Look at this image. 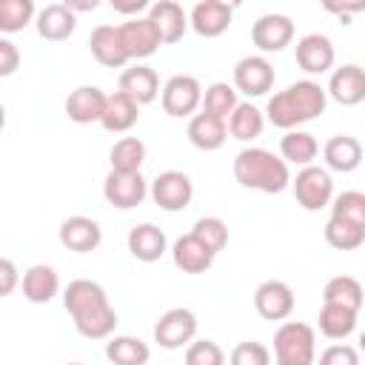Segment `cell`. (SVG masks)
Here are the masks:
<instances>
[{
    "label": "cell",
    "mask_w": 365,
    "mask_h": 365,
    "mask_svg": "<svg viewBox=\"0 0 365 365\" xmlns=\"http://www.w3.org/2000/svg\"><path fill=\"white\" fill-rule=\"evenodd\" d=\"M328 106V91L317 80H297L277 91L265 103V120L282 131H294L302 123L317 120Z\"/></svg>",
    "instance_id": "1"
},
{
    "label": "cell",
    "mask_w": 365,
    "mask_h": 365,
    "mask_svg": "<svg viewBox=\"0 0 365 365\" xmlns=\"http://www.w3.org/2000/svg\"><path fill=\"white\" fill-rule=\"evenodd\" d=\"M234 180L251 191L279 194L291 185V171H288V163L274 151L248 145L234 157Z\"/></svg>",
    "instance_id": "2"
},
{
    "label": "cell",
    "mask_w": 365,
    "mask_h": 365,
    "mask_svg": "<svg viewBox=\"0 0 365 365\" xmlns=\"http://www.w3.org/2000/svg\"><path fill=\"white\" fill-rule=\"evenodd\" d=\"M277 365H317V334L308 322L288 319L274 334Z\"/></svg>",
    "instance_id": "3"
},
{
    "label": "cell",
    "mask_w": 365,
    "mask_h": 365,
    "mask_svg": "<svg viewBox=\"0 0 365 365\" xmlns=\"http://www.w3.org/2000/svg\"><path fill=\"white\" fill-rule=\"evenodd\" d=\"M294 197L305 211H319V208H331L334 202V180L331 171L322 165H305L297 171V177L291 180Z\"/></svg>",
    "instance_id": "4"
},
{
    "label": "cell",
    "mask_w": 365,
    "mask_h": 365,
    "mask_svg": "<svg viewBox=\"0 0 365 365\" xmlns=\"http://www.w3.org/2000/svg\"><path fill=\"white\" fill-rule=\"evenodd\" d=\"M202 94L205 88L194 74H174L165 80L160 91V103L168 117H194V111L202 108Z\"/></svg>",
    "instance_id": "5"
},
{
    "label": "cell",
    "mask_w": 365,
    "mask_h": 365,
    "mask_svg": "<svg viewBox=\"0 0 365 365\" xmlns=\"http://www.w3.org/2000/svg\"><path fill=\"white\" fill-rule=\"evenodd\" d=\"M197 336V314L191 308H168L154 322V342L165 351L188 348Z\"/></svg>",
    "instance_id": "6"
},
{
    "label": "cell",
    "mask_w": 365,
    "mask_h": 365,
    "mask_svg": "<svg viewBox=\"0 0 365 365\" xmlns=\"http://www.w3.org/2000/svg\"><path fill=\"white\" fill-rule=\"evenodd\" d=\"M151 200L154 205H160L163 211H182L191 205L194 200V182L185 171H177V168H168V171H160L154 180H151Z\"/></svg>",
    "instance_id": "7"
},
{
    "label": "cell",
    "mask_w": 365,
    "mask_h": 365,
    "mask_svg": "<svg viewBox=\"0 0 365 365\" xmlns=\"http://www.w3.org/2000/svg\"><path fill=\"white\" fill-rule=\"evenodd\" d=\"M274 66L265 54H248L234 66V88L245 97H262L274 88Z\"/></svg>",
    "instance_id": "8"
},
{
    "label": "cell",
    "mask_w": 365,
    "mask_h": 365,
    "mask_svg": "<svg viewBox=\"0 0 365 365\" xmlns=\"http://www.w3.org/2000/svg\"><path fill=\"white\" fill-rule=\"evenodd\" d=\"M151 191V182H145L143 174H120V171H108L103 180V197L108 205L128 211L137 208Z\"/></svg>",
    "instance_id": "9"
},
{
    "label": "cell",
    "mask_w": 365,
    "mask_h": 365,
    "mask_svg": "<svg viewBox=\"0 0 365 365\" xmlns=\"http://www.w3.org/2000/svg\"><path fill=\"white\" fill-rule=\"evenodd\" d=\"M294 40V20L288 14H262L251 26V43L259 48V54H274L291 46Z\"/></svg>",
    "instance_id": "10"
},
{
    "label": "cell",
    "mask_w": 365,
    "mask_h": 365,
    "mask_svg": "<svg viewBox=\"0 0 365 365\" xmlns=\"http://www.w3.org/2000/svg\"><path fill=\"white\" fill-rule=\"evenodd\" d=\"M294 291L282 279H265L254 291V308L268 322H282L294 314Z\"/></svg>",
    "instance_id": "11"
},
{
    "label": "cell",
    "mask_w": 365,
    "mask_h": 365,
    "mask_svg": "<svg viewBox=\"0 0 365 365\" xmlns=\"http://www.w3.org/2000/svg\"><path fill=\"white\" fill-rule=\"evenodd\" d=\"M117 29H120V40H123V48H125L128 60H145L163 46V40H160L154 23L148 20V14L131 17V20L120 23Z\"/></svg>",
    "instance_id": "12"
},
{
    "label": "cell",
    "mask_w": 365,
    "mask_h": 365,
    "mask_svg": "<svg viewBox=\"0 0 365 365\" xmlns=\"http://www.w3.org/2000/svg\"><path fill=\"white\" fill-rule=\"evenodd\" d=\"M294 57H297V66H299L305 74H325V71L334 68L336 51H334L331 37L314 31V34H305V37L297 40Z\"/></svg>",
    "instance_id": "13"
},
{
    "label": "cell",
    "mask_w": 365,
    "mask_h": 365,
    "mask_svg": "<svg viewBox=\"0 0 365 365\" xmlns=\"http://www.w3.org/2000/svg\"><path fill=\"white\" fill-rule=\"evenodd\" d=\"M106 305H111V302H108V294H106V288H103L100 282H94V279H71V282L66 285V291H63V308H66V314H68L71 319L86 317V314H91V311H100V308H106Z\"/></svg>",
    "instance_id": "14"
},
{
    "label": "cell",
    "mask_w": 365,
    "mask_h": 365,
    "mask_svg": "<svg viewBox=\"0 0 365 365\" xmlns=\"http://www.w3.org/2000/svg\"><path fill=\"white\" fill-rule=\"evenodd\" d=\"M106 103H108V94L100 86H77L66 97V114L77 125L100 123L106 114Z\"/></svg>",
    "instance_id": "15"
},
{
    "label": "cell",
    "mask_w": 365,
    "mask_h": 365,
    "mask_svg": "<svg viewBox=\"0 0 365 365\" xmlns=\"http://www.w3.org/2000/svg\"><path fill=\"white\" fill-rule=\"evenodd\" d=\"M57 237H60V245L63 248H68L74 254H88V251H94L103 242V228L91 217L74 214V217H66L60 222Z\"/></svg>",
    "instance_id": "16"
},
{
    "label": "cell",
    "mask_w": 365,
    "mask_h": 365,
    "mask_svg": "<svg viewBox=\"0 0 365 365\" xmlns=\"http://www.w3.org/2000/svg\"><path fill=\"white\" fill-rule=\"evenodd\" d=\"M325 91L339 106H359L365 100V68L356 63H345L334 68Z\"/></svg>",
    "instance_id": "17"
},
{
    "label": "cell",
    "mask_w": 365,
    "mask_h": 365,
    "mask_svg": "<svg viewBox=\"0 0 365 365\" xmlns=\"http://www.w3.org/2000/svg\"><path fill=\"white\" fill-rule=\"evenodd\" d=\"M231 17H234V6L225 3V0H200L188 20H191V29L200 34V37H220L228 31L231 26Z\"/></svg>",
    "instance_id": "18"
},
{
    "label": "cell",
    "mask_w": 365,
    "mask_h": 365,
    "mask_svg": "<svg viewBox=\"0 0 365 365\" xmlns=\"http://www.w3.org/2000/svg\"><path fill=\"white\" fill-rule=\"evenodd\" d=\"M117 91L128 94L137 106H148V103H154V100L160 97L163 88H160V77H157V71H154L151 66L134 63V66H128V68L120 74Z\"/></svg>",
    "instance_id": "19"
},
{
    "label": "cell",
    "mask_w": 365,
    "mask_h": 365,
    "mask_svg": "<svg viewBox=\"0 0 365 365\" xmlns=\"http://www.w3.org/2000/svg\"><path fill=\"white\" fill-rule=\"evenodd\" d=\"M88 48H91V57L106 68H123L128 63V54L120 40V29L111 23H100L97 29H91Z\"/></svg>",
    "instance_id": "20"
},
{
    "label": "cell",
    "mask_w": 365,
    "mask_h": 365,
    "mask_svg": "<svg viewBox=\"0 0 365 365\" xmlns=\"http://www.w3.org/2000/svg\"><path fill=\"white\" fill-rule=\"evenodd\" d=\"M37 34L43 40H51V43H60V40H68L77 29V14L68 9V3H48L37 11Z\"/></svg>",
    "instance_id": "21"
},
{
    "label": "cell",
    "mask_w": 365,
    "mask_h": 365,
    "mask_svg": "<svg viewBox=\"0 0 365 365\" xmlns=\"http://www.w3.org/2000/svg\"><path fill=\"white\" fill-rule=\"evenodd\" d=\"M148 20L154 23V29H157L163 46H165V43H177V40H182L185 29L191 26L185 9H182L180 3H174V0H157V3H151V9H148Z\"/></svg>",
    "instance_id": "22"
},
{
    "label": "cell",
    "mask_w": 365,
    "mask_h": 365,
    "mask_svg": "<svg viewBox=\"0 0 365 365\" xmlns=\"http://www.w3.org/2000/svg\"><path fill=\"white\" fill-rule=\"evenodd\" d=\"M20 288H23V299L26 302L46 305V302H51L60 294V274L51 265L37 262V265L26 268V274L20 279Z\"/></svg>",
    "instance_id": "23"
},
{
    "label": "cell",
    "mask_w": 365,
    "mask_h": 365,
    "mask_svg": "<svg viewBox=\"0 0 365 365\" xmlns=\"http://www.w3.org/2000/svg\"><path fill=\"white\" fill-rule=\"evenodd\" d=\"M125 242H128L131 257L140 259V262H157V259L168 251V240H165L163 228L154 225V222H140V225H134V228L128 231V240H125Z\"/></svg>",
    "instance_id": "24"
},
{
    "label": "cell",
    "mask_w": 365,
    "mask_h": 365,
    "mask_svg": "<svg viewBox=\"0 0 365 365\" xmlns=\"http://www.w3.org/2000/svg\"><path fill=\"white\" fill-rule=\"evenodd\" d=\"M322 160H325V165L331 171L351 174L362 163V143L356 137H351V134H336L322 145Z\"/></svg>",
    "instance_id": "25"
},
{
    "label": "cell",
    "mask_w": 365,
    "mask_h": 365,
    "mask_svg": "<svg viewBox=\"0 0 365 365\" xmlns=\"http://www.w3.org/2000/svg\"><path fill=\"white\" fill-rule=\"evenodd\" d=\"M214 251H208L191 231L188 234H182L174 245H171V259H174V265L182 271V274H202V271H208L211 265H214Z\"/></svg>",
    "instance_id": "26"
},
{
    "label": "cell",
    "mask_w": 365,
    "mask_h": 365,
    "mask_svg": "<svg viewBox=\"0 0 365 365\" xmlns=\"http://www.w3.org/2000/svg\"><path fill=\"white\" fill-rule=\"evenodd\" d=\"M185 134H188V143L194 148H200V151H217L228 140V123L220 120V117H211V114L200 111V114H194L188 120V131Z\"/></svg>",
    "instance_id": "27"
},
{
    "label": "cell",
    "mask_w": 365,
    "mask_h": 365,
    "mask_svg": "<svg viewBox=\"0 0 365 365\" xmlns=\"http://www.w3.org/2000/svg\"><path fill=\"white\" fill-rule=\"evenodd\" d=\"M137 120H140V106H137L128 94H123V91L108 94L106 114H103V120H100V125H103L106 131H111V134H123V131L134 128Z\"/></svg>",
    "instance_id": "28"
},
{
    "label": "cell",
    "mask_w": 365,
    "mask_h": 365,
    "mask_svg": "<svg viewBox=\"0 0 365 365\" xmlns=\"http://www.w3.org/2000/svg\"><path fill=\"white\" fill-rule=\"evenodd\" d=\"M106 359H108L111 365H148L151 348H148V342H143L140 336L114 334V336L106 342Z\"/></svg>",
    "instance_id": "29"
},
{
    "label": "cell",
    "mask_w": 365,
    "mask_h": 365,
    "mask_svg": "<svg viewBox=\"0 0 365 365\" xmlns=\"http://www.w3.org/2000/svg\"><path fill=\"white\" fill-rule=\"evenodd\" d=\"M317 154H319V143H317V137L308 134V131H302V128L285 131L282 140H279V157H282L285 163L299 165V168L314 165Z\"/></svg>",
    "instance_id": "30"
},
{
    "label": "cell",
    "mask_w": 365,
    "mask_h": 365,
    "mask_svg": "<svg viewBox=\"0 0 365 365\" xmlns=\"http://www.w3.org/2000/svg\"><path fill=\"white\" fill-rule=\"evenodd\" d=\"M356 314H359V311L322 302L319 317H317V328H319V334L328 336V339H345V336H351V334L356 331Z\"/></svg>",
    "instance_id": "31"
},
{
    "label": "cell",
    "mask_w": 365,
    "mask_h": 365,
    "mask_svg": "<svg viewBox=\"0 0 365 365\" xmlns=\"http://www.w3.org/2000/svg\"><path fill=\"white\" fill-rule=\"evenodd\" d=\"M265 128V111H259L254 103H240L234 114L228 117V134L240 143H251Z\"/></svg>",
    "instance_id": "32"
},
{
    "label": "cell",
    "mask_w": 365,
    "mask_h": 365,
    "mask_svg": "<svg viewBox=\"0 0 365 365\" xmlns=\"http://www.w3.org/2000/svg\"><path fill=\"white\" fill-rule=\"evenodd\" d=\"M108 163H111V171L140 174L145 163V143L140 137H120L108 151Z\"/></svg>",
    "instance_id": "33"
},
{
    "label": "cell",
    "mask_w": 365,
    "mask_h": 365,
    "mask_svg": "<svg viewBox=\"0 0 365 365\" xmlns=\"http://www.w3.org/2000/svg\"><path fill=\"white\" fill-rule=\"evenodd\" d=\"M322 302L359 311L362 302H365V291H362L359 279H354V277H348V274H339V277H331V279L325 282V288H322Z\"/></svg>",
    "instance_id": "34"
},
{
    "label": "cell",
    "mask_w": 365,
    "mask_h": 365,
    "mask_svg": "<svg viewBox=\"0 0 365 365\" xmlns=\"http://www.w3.org/2000/svg\"><path fill=\"white\" fill-rule=\"evenodd\" d=\"M322 234H325V242L336 251H354L365 242V228H359L342 217H328Z\"/></svg>",
    "instance_id": "35"
},
{
    "label": "cell",
    "mask_w": 365,
    "mask_h": 365,
    "mask_svg": "<svg viewBox=\"0 0 365 365\" xmlns=\"http://www.w3.org/2000/svg\"><path fill=\"white\" fill-rule=\"evenodd\" d=\"M237 94H240V91H237L234 86H228V83H211V86L205 88V94H202V111L228 123V117H231L234 108L240 106V97H237Z\"/></svg>",
    "instance_id": "36"
},
{
    "label": "cell",
    "mask_w": 365,
    "mask_h": 365,
    "mask_svg": "<svg viewBox=\"0 0 365 365\" xmlns=\"http://www.w3.org/2000/svg\"><path fill=\"white\" fill-rule=\"evenodd\" d=\"M31 20H37V9L31 0H0V31H23Z\"/></svg>",
    "instance_id": "37"
},
{
    "label": "cell",
    "mask_w": 365,
    "mask_h": 365,
    "mask_svg": "<svg viewBox=\"0 0 365 365\" xmlns=\"http://www.w3.org/2000/svg\"><path fill=\"white\" fill-rule=\"evenodd\" d=\"M191 234L214 254H220L225 245H228V225L220 220V217H200L191 228Z\"/></svg>",
    "instance_id": "38"
},
{
    "label": "cell",
    "mask_w": 365,
    "mask_h": 365,
    "mask_svg": "<svg viewBox=\"0 0 365 365\" xmlns=\"http://www.w3.org/2000/svg\"><path fill=\"white\" fill-rule=\"evenodd\" d=\"M331 217H342L365 228V191H342L331 202Z\"/></svg>",
    "instance_id": "39"
},
{
    "label": "cell",
    "mask_w": 365,
    "mask_h": 365,
    "mask_svg": "<svg viewBox=\"0 0 365 365\" xmlns=\"http://www.w3.org/2000/svg\"><path fill=\"white\" fill-rule=\"evenodd\" d=\"M185 365H225V351L214 339H194L185 348Z\"/></svg>",
    "instance_id": "40"
},
{
    "label": "cell",
    "mask_w": 365,
    "mask_h": 365,
    "mask_svg": "<svg viewBox=\"0 0 365 365\" xmlns=\"http://www.w3.org/2000/svg\"><path fill=\"white\" fill-rule=\"evenodd\" d=\"M228 365H271V351L262 342H237L228 354Z\"/></svg>",
    "instance_id": "41"
},
{
    "label": "cell",
    "mask_w": 365,
    "mask_h": 365,
    "mask_svg": "<svg viewBox=\"0 0 365 365\" xmlns=\"http://www.w3.org/2000/svg\"><path fill=\"white\" fill-rule=\"evenodd\" d=\"M317 365H359V351L354 345H345V342H336V345H328Z\"/></svg>",
    "instance_id": "42"
},
{
    "label": "cell",
    "mask_w": 365,
    "mask_h": 365,
    "mask_svg": "<svg viewBox=\"0 0 365 365\" xmlns=\"http://www.w3.org/2000/svg\"><path fill=\"white\" fill-rule=\"evenodd\" d=\"M17 68H20V48L9 37H0V77H11Z\"/></svg>",
    "instance_id": "43"
},
{
    "label": "cell",
    "mask_w": 365,
    "mask_h": 365,
    "mask_svg": "<svg viewBox=\"0 0 365 365\" xmlns=\"http://www.w3.org/2000/svg\"><path fill=\"white\" fill-rule=\"evenodd\" d=\"M17 279H23V277H17V265L9 257H3L0 259V294L9 297L14 291V285H17Z\"/></svg>",
    "instance_id": "44"
},
{
    "label": "cell",
    "mask_w": 365,
    "mask_h": 365,
    "mask_svg": "<svg viewBox=\"0 0 365 365\" xmlns=\"http://www.w3.org/2000/svg\"><path fill=\"white\" fill-rule=\"evenodd\" d=\"M322 9L331 11V14L345 17V14H359V11H365V0H342V3L328 0V3H322Z\"/></svg>",
    "instance_id": "45"
},
{
    "label": "cell",
    "mask_w": 365,
    "mask_h": 365,
    "mask_svg": "<svg viewBox=\"0 0 365 365\" xmlns=\"http://www.w3.org/2000/svg\"><path fill=\"white\" fill-rule=\"evenodd\" d=\"M111 9H114V11H120V14H128V20H131V17H143L140 11H145V14H148L151 3H148V0H128V3L111 0Z\"/></svg>",
    "instance_id": "46"
},
{
    "label": "cell",
    "mask_w": 365,
    "mask_h": 365,
    "mask_svg": "<svg viewBox=\"0 0 365 365\" xmlns=\"http://www.w3.org/2000/svg\"><path fill=\"white\" fill-rule=\"evenodd\" d=\"M66 3H68V9H71L74 14H77V11H94V9L100 6L97 0H66Z\"/></svg>",
    "instance_id": "47"
},
{
    "label": "cell",
    "mask_w": 365,
    "mask_h": 365,
    "mask_svg": "<svg viewBox=\"0 0 365 365\" xmlns=\"http://www.w3.org/2000/svg\"><path fill=\"white\" fill-rule=\"evenodd\" d=\"M359 351H365V331L359 334Z\"/></svg>",
    "instance_id": "48"
},
{
    "label": "cell",
    "mask_w": 365,
    "mask_h": 365,
    "mask_svg": "<svg viewBox=\"0 0 365 365\" xmlns=\"http://www.w3.org/2000/svg\"><path fill=\"white\" fill-rule=\"evenodd\" d=\"M68 365H83V362H68Z\"/></svg>",
    "instance_id": "49"
}]
</instances>
